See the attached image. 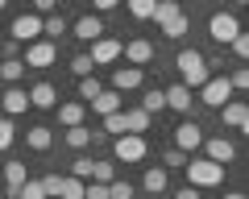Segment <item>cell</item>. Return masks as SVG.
<instances>
[{
    "mask_svg": "<svg viewBox=\"0 0 249 199\" xmlns=\"http://www.w3.org/2000/svg\"><path fill=\"white\" fill-rule=\"evenodd\" d=\"M21 75H25V63H21V58H4V63H0V79L9 83V87H17Z\"/></svg>",
    "mask_w": 249,
    "mask_h": 199,
    "instance_id": "obj_24",
    "label": "cell"
},
{
    "mask_svg": "<svg viewBox=\"0 0 249 199\" xmlns=\"http://www.w3.org/2000/svg\"><path fill=\"white\" fill-rule=\"evenodd\" d=\"M29 108H58L54 83H34V87H29Z\"/></svg>",
    "mask_w": 249,
    "mask_h": 199,
    "instance_id": "obj_15",
    "label": "cell"
},
{
    "mask_svg": "<svg viewBox=\"0 0 249 199\" xmlns=\"http://www.w3.org/2000/svg\"><path fill=\"white\" fill-rule=\"evenodd\" d=\"M21 63H25V71H29V66H54V63H58V46L46 42V37H37V42L25 46V58H21Z\"/></svg>",
    "mask_w": 249,
    "mask_h": 199,
    "instance_id": "obj_5",
    "label": "cell"
},
{
    "mask_svg": "<svg viewBox=\"0 0 249 199\" xmlns=\"http://www.w3.org/2000/svg\"><path fill=\"white\" fill-rule=\"evenodd\" d=\"M100 133H91L88 125H79V129H67V145H75V149H88L91 141H96Z\"/></svg>",
    "mask_w": 249,
    "mask_h": 199,
    "instance_id": "obj_28",
    "label": "cell"
},
{
    "mask_svg": "<svg viewBox=\"0 0 249 199\" xmlns=\"http://www.w3.org/2000/svg\"><path fill=\"white\" fill-rule=\"evenodd\" d=\"M54 13V0H37V17H50Z\"/></svg>",
    "mask_w": 249,
    "mask_h": 199,
    "instance_id": "obj_44",
    "label": "cell"
},
{
    "mask_svg": "<svg viewBox=\"0 0 249 199\" xmlns=\"http://www.w3.org/2000/svg\"><path fill=\"white\" fill-rule=\"evenodd\" d=\"M104 133L124 137V108H121V112H112V116H104Z\"/></svg>",
    "mask_w": 249,
    "mask_h": 199,
    "instance_id": "obj_37",
    "label": "cell"
},
{
    "mask_svg": "<svg viewBox=\"0 0 249 199\" xmlns=\"http://www.w3.org/2000/svg\"><path fill=\"white\" fill-rule=\"evenodd\" d=\"M71 33L79 37V42H100V37H104V21L88 13V17H79V21H75V29H71Z\"/></svg>",
    "mask_w": 249,
    "mask_h": 199,
    "instance_id": "obj_14",
    "label": "cell"
},
{
    "mask_svg": "<svg viewBox=\"0 0 249 199\" xmlns=\"http://www.w3.org/2000/svg\"><path fill=\"white\" fill-rule=\"evenodd\" d=\"M104 91V83L96 79V75H88V79H79V104H91V100Z\"/></svg>",
    "mask_w": 249,
    "mask_h": 199,
    "instance_id": "obj_29",
    "label": "cell"
},
{
    "mask_svg": "<svg viewBox=\"0 0 249 199\" xmlns=\"http://www.w3.org/2000/svg\"><path fill=\"white\" fill-rule=\"evenodd\" d=\"M224 199H245V195H241V191H229V195H224Z\"/></svg>",
    "mask_w": 249,
    "mask_h": 199,
    "instance_id": "obj_46",
    "label": "cell"
},
{
    "mask_svg": "<svg viewBox=\"0 0 249 199\" xmlns=\"http://www.w3.org/2000/svg\"><path fill=\"white\" fill-rule=\"evenodd\" d=\"M175 63H178V75H183V87H187V91H191V87L199 91L208 79H212V71H208V58L199 54V50H178Z\"/></svg>",
    "mask_w": 249,
    "mask_h": 199,
    "instance_id": "obj_1",
    "label": "cell"
},
{
    "mask_svg": "<svg viewBox=\"0 0 249 199\" xmlns=\"http://www.w3.org/2000/svg\"><path fill=\"white\" fill-rule=\"evenodd\" d=\"M229 87H232V91H245V87H249V71H245V66H237V71L229 75Z\"/></svg>",
    "mask_w": 249,
    "mask_h": 199,
    "instance_id": "obj_39",
    "label": "cell"
},
{
    "mask_svg": "<svg viewBox=\"0 0 249 199\" xmlns=\"http://www.w3.org/2000/svg\"><path fill=\"white\" fill-rule=\"evenodd\" d=\"M162 108H166V91L150 87V91H145V100H142V112H145V116H154V112H162Z\"/></svg>",
    "mask_w": 249,
    "mask_h": 199,
    "instance_id": "obj_27",
    "label": "cell"
},
{
    "mask_svg": "<svg viewBox=\"0 0 249 199\" xmlns=\"http://www.w3.org/2000/svg\"><path fill=\"white\" fill-rule=\"evenodd\" d=\"M142 83H145V71H137V66H116V71H112V91H116V96L142 87Z\"/></svg>",
    "mask_w": 249,
    "mask_h": 199,
    "instance_id": "obj_12",
    "label": "cell"
},
{
    "mask_svg": "<svg viewBox=\"0 0 249 199\" xmlns=\"http://www.w3.org/2000/svg\"><path fill=\"white\" fill-rule=\"evenodd\" d=\"M71 71L79 75V79H88V75L96 71V66H91V58H88V54H75V58H71Z\"/></svg>",
    "mask_w": 249,
    "mask_h": 199,
    "instance_id": "obj_38",
    "label": "cell"
},
{
    "mask_svg": "<svg viewBox=\"0 0 249 199\" xmlns=\"http://www.w3.org/2000/svg\"><path fill=\"white\" fill-rule=\"evenodd\" d=\"M0 104H4L9 116H21V112L29 108V91H25V87H9L4 96H0Z\"/></svg>",
    "mask_w": 249,
    "mask_h": 199,
    "instance_id": "obj_17",
    "label": "cell"
},
{
    "mask_svg": "<svg viewBox=\"0 0 249 199\" xmlns=\"http://www.w3.org/2000/svg\"><path fill=\"white\" fill-rule=\"evenodd\" d=\"M191 104H196V100H191V91H187L183 83H175V87L166 91V108H175V112H183V116H191Z\"/></svg>",
    "mask_w": 249,
    "mask_h": 199,
    "instance_id": "obj_19",
    "label": "cell"
},
{
    "mask_svg": "<svg viewBox=\"0 0 249 199\" xmlns=\"http://www.w3.org/2000/svg\"><path fill=\"white\" fill-rule=\"evenodd\" d=\"M17 199H46V191H42V179H25V187L17 191Z\"/></svg>",
    "mask_w": 249,
    "mask_h": 199,
    "instance_id": "obj_35",
    "label": "cell"
},
{
    "mask_svg": "<svg viewBox=\"0 0 249 199\" xmlns=\"http://www.w3.org/2000/svg\"><path fill=\"white\" fill-rule=\"evenodd\" d=\"M58 125H67V129H79L83 125V104L79 100H67V104H58Z\"/></svg>",
    "mask_w": 249,
    "mask_h": 199,
    "instance_id": "obj_20",
    "label": "cell"
},
{
    "mask_svg": "<svg viewBox=\"0 0 249 199\" xmlns=\"http://www.w3.org/2000/svg\"><path fill=\"white\" fill-rule=\"evenodd\" d=\"M229 46H232V54H237V58H245V54H249V37H245V33H237Z\"/></svg>",
    "mask_w": 249,
    "mask_h": 199,
    "instance_id": "obj_42",
    "label": "cell"
},
{
    "mask_svg": "<svg viewBox=\"0 0 249 199\" xmlns=\"http://www.w3.org/2000/svg\"><path fill=\"white\" fill-rule=\"evenodd\" d=\"M13 137H17V129H13V120H0V154L13 145Z\"/></svg>",
    "mask_w": 249,
    "mask_h": 199,
    "instance_id": "obj_40",
    "label": "cell"
},
{
    "mask_svg": "<svg viewBox=\"0 0 249 199\" xmlns=\"http://www.w3.org/2000/svg\"><path fill=\"white\" fill-rule=\"evenodd\" d=\"M187 187H196V191H204V187H220L224 182V166H216V162H208V158H187Z\"/></svg>",
    "mask_w": 249,
    "mask_h": 199,
    "instance_id": "obj_2",
    "label": "cell"
},
{
    "mask_svg": "<svg viewBox=\"0 0 249 199\" xmlns=\"http://www.w3.org/2000/svg\"><path fill=\"white\" fill-rule=\"evenodd\" d=\"M91 66H108V63H116L121 58V42L116 37H100V42H91Z\"/></svg>",
    "mask_w": 249,
    "mask_h": 199,
    "instance_id": "obj_11",
    "label": "cell"
},
{
    "mask_svg": "<svg viewBox=\"0 0 249 199\" xmlns=\"http://www.w3.org/2000/svg\"><path fill=\"white\" fill-rule=\"evenodd\" d=\"M0 166H4V162H0Z\"/></svg>",
    "mask_w": 249,
    "mask_h": 199,
    "instance_id": "obj_47",
    "label": "cell"
},
{
    "mask_svg": "<svg viewBox=\"0 0 249 199\" xmlns=\"http://www.w3.org/2000/svg\"><path fill=\"white\" fill-rule=\"evenodd\" d=\"M204 145V129L196 125V120H183V125L175 129V149L178 154H191V149H199Z\"/></svg>",
    "mask_w": 249,
    "mask_h": 199,
    "instance_id": "obj_7",
    "label": "cell"
},
{
    "mask_svg": "<svg viewBox=\"0 0 249 199\" xmlns=\"http://www.w3.org/2000/svg\"><path fill=\"white\" fill-rule=\"evenodd\" d=\"M0 46H4V42H0Z\"/></svg>",
    "mask_w": 249,
    "mask_h": 199,
    "instance_id": "obj_48",
    "label": "cell"
},
{
    "mask_svg": "<svg viewBox=\"0 0 249 199\" xmlns=\"http://www.w3.org/2000/svg\"><path fill=\"white\" fill-rule=\"evenodd\" d=\"M17 42H37L42 37V17L37 13H21V17H13V29H9Z\"/></svg>",
    "mask_w": 249,
    "mask_h": 199,
    "instance_id": "obj_8",
    "label": "cell"
},
{
    "mask_svg": "<svg viewBox=\"0 0 249 199\" xmlns=\"http://www.w3.org/2000/svg\"><path fill=\"white\" fill-rule=\"evenodd\" d=\"M108 199H133V182L112 179V182H108Z\"/></svg>",
    "mask_w": 249,
    "mask_h": 199,
    "instance_id": "obj_33",
    "label": "cell"
},
{
    "mask_svg": "<svg viewBox=\"0 0 249 199\" xmlns=\"http://www.w3.org/2000/svg\"><path fill=\"white\" fill-rule=\"evenodd\" d=\"M166 166H187V154H178V149H166V158H162Z\"/></svg>",
    "mask_w": 249,
    "mask_h": 199,
    "instance_id": "obj_43",
    "label": "cell"
},
{
    "mask_svg": "<svg viewBox=\"0 0 249 199\" xmlns=\"http://www.w3.org/2000/svg\"><path fill=\"white\" fill-rule=\"evenodd\" d=\"M91 166H96V158H75V162H71V179L88 182L91 179Z\"/></svg>",
    "mask_w": 249,
    "mask_h": 199,
    "instance_id": "obj_32",
    "label": "cell"
},
{
    "mask_svg": "<svg viewBox=\"0 0 249 199\" xmlns=\"http://www.w3.org/2000/svg\"><path fill=\"white\" fill-rule=\"evenodd\" d=\"M121 104H124V96H116L112 87H104L96 100H91V112H100V116H112V112H121Z\"/></svg>",
    "mask_w": 249,
    "mask_h": 199,
    "instance_id": "obj_16",
    "label": "cell"
},
{
    "mask_svg": "<svg viewBox=\"0 0 249 199\" xmlns=\"http://www.w3.org/2000/svg\"><path fill=\"white\" fill-rule=\"evenodd\" d=\"M208 33H212V42H232V37L241 33L237 25V13H212V21H208Z\"/></svg>",
    "mask_w": 249,
    "mask_h": 199,
    "instance_id": "obj_6",
    "label": "cell"
},
{
    "mask_svg": "<svg viewBox=\"0 0 249 199\" xmlns=\"http://www.w3.org/2000/svg\"><path fill=\"white\" fill-rule=\"evenodd\" d=\"M204 149H208V162H216V166H229L237 158V145L229 137H204Z\"/></svg>",
    "mask_w": 249,
    "mask_h": 199,
    "instance_id": "obj_9",
    "label": "cell"
},
{
    "mask_svg": "<svg viewBox=\"0 0 249 199\" xmlns=\"http://www.w3.org/2000/svg\"><path fill=\"white\" fill-rule=\"evenodd\" d=\"M112 154H116V162L133 166V162H142V158L150 154V145H145V137H133V133H124V137H116V141H112Z\"/></svg>",
    "mask_w": 249,
    "mask_h": 199,
    "instance_id": "obj_3",
    "label": "cell"
},
{
    "mask_svg": "<svg viewBox=\"0 0 249 199\" xmlns=\"http://www.w3.org/2000/svg\"><path fill=\"white\" fill-rule=\"evenodd\" d=\"M25 141H29V149H50V145H54V133H50L46 125H34V129L25 133Z\"/></svg>",
    "mask_w": 249,
    "mask_h": 199,
    "instance_id": "obj_25",
    "label": "cell"
},
{
    "mask_svg": "<svg viewBox=\"0 0 249 199\" xmlns=\"http://www.w3.org/2000/svg\"><path fill=\"white\" fill-rule=\"evenodd\" d=\"M62 33H67V21H62L58 13L42 17V37H46V42H54V46H58V37H62Z\"/></svg>",
    "mask_w": 249,
    "mask_h": 199,
    "instance_id": "obj_22",
    "label": "cell"
},
{
    "mask_svg": "<svg viewBox=\"0 0 249 199\" xmlns=\"http://www.w3.org/2000/svg\"><path fill=\"white\" fill-rule=\"evenodd\" d=\"M83 199H108V187H100V182H83Z\"/></svg>",
    "mask_w": 249,
    "mask_h": 199,
    "instance_id": "obj_41",
    "label": "cell"
},
{
    "mask_svg": "<svg viewBox=\"0 0 249 199\" xmlns=\"http://www.w3.org/2000/svg\"><path fill=\"white\" fill-rule=\"evenodd\" d=\"M54 199H83V182L79 179H58V195Z\"/></svg>",
    "mask_w": 249,
    "mask_h": 199,
    "instance_id": "obj_30",
    "label": "cell"
},
{
    "mask_svg": "<svg viewBox=\"0 0 249 199\" xmlns=\"http://www.w3.org/2000/svg\"><path fill=\"white\" fill-rule=\"evenodd\" d=\"M150 120H154V116H145L142 108H124V133H133V137H145Z\"/></svg>",
    "mask_w": 249,
    "mask_h": 199,
    "instance_id": "obj_21",
    "label": "cell"
},
{
    "mask_svg": "<svg viewBox=\"0 0 249 199\" xmlns=\"http://www.w3.org/2000/svg\"><path fill=\"white\" fill-rule=\"evenodd\" d=\"M229 100H232V87H229L224 75H212V79L199 87V104H208V108H224Z\"/></svg>",
    "mask_w": 249,
    "mask_h": 199,
    "instance_id": "obj_4",
    "label": "cell"
},
{
    "mask_svg": "<svg viewBox=\"0 0 249 199\" xmlns=\"http://www.w3.org/2000/svg\"><path fill=\"white\" fill-rule=\"evenodd\" d=\"M175 17H183V9H178L175 0H162V4H154V21H158V29H162V25H170Z\"/></svg>",
    "mask_w": 249,
    "mask_h": 199,
    "instance_id": "obj_26",
    "label": "cell"
},
{
    "mask_svg": "<svg viewBox=\"0 0 249 199\" xmlns=\"http://www.w3.org/2000/svg\"><path fill=\"white\" fill-rule=\"evenodd\" d=\"M175 199H204V195H199V191H196V187H183V191H178V195H175Z\"/></svg>",
    "mask_w": 249,
    "mask_h": 199,
    "instance_id": "obj_45",
    "label": "cell"
},
{
    "mask_svg": "<svg viewBox=\"0 0 249 199\" xmlns=\"http://www.w3.org/2000/svg\"><path fill=\"white\" fill-rule=\"evenodd\" d=\"M112 179H116V166H112V162H96V166H91V182H100V187H108Z\"/></svg>",
    "mask_w": 249,
    "mask_h": 199,
    "instance_id": "obj_31",
    "label": "cell"
},
{
    "mask_svg": "<svg viewBox=\"0 0 249 199\" xmlns=\"http://www.w3.org/2000/svg\"><path fill=\"white\" fill-rule=\"evenodd\" d=\"M220 120L229 129H237V133H245V129H249V108L241 104V100H229V104L220 108Z\"/></svg>",
    "mask_w": 249,
    "mask_h": 199,
    "instance_id": "obj_13",
    "label": "cell"
},
{
    "mask_svg": "<svg viewBox=\"0 0 249 199\" xmlns=\"http://www.w3.org/2000/svg\"><path fill=\"white\" fill-rule=\"evenodd\" d=\"M187 29H191V17H187V13H183V17H175V21H170V25H162V33H166V37H183Z\"/></svg>",
    "mask_w": 249,
    "mask_h": 199,
    "instance_id": "obj_34",
    "label": "cell"
},
{
    "mask_svg": "<svg viewBox=\"0 0 249 199\" xmlns=\"http://www.w3.org/2000/svg\"><path fill=\"white\" fill-rule=\"evenodd\" d=\"M0 170H4V182H9V199H17V191L25 187V179H29V174H25V162H4Z\"/></svg>",
    "mask_w": 249,
    "mask_h": 199,
    "instance_id": "obj_18",
    "label": "cell"
},
{
    "mask_svg": "<svg viewBox=\"0 0 249 199\" xmlns=\"http://www.w3.org/2000/svg\"><path fill=\"white\" fill-rule=\"evenodd\" d=\"M121 54L129 58V66H137V71H142L145 63H154V46L145 42V37H133V42H124V46H121Z\"/></svg>",
    "mask_w": 249,
    "mask_h": 199,
    "instance_id": "obj_10",
    "label": "cell"
},
{
    "mask_svg": "<svg viewBox=\"0 0 249 199\" xmlns=\"http://www.w3.org/2000/svg\"><path fill=\"white\" fill-rule=\"evenodd\" d=\"M166 170H162V166H150V170H145V179H142V187L150 191V195H162V191H166Z\"/></svg>",
    "mask_w": 249,
    "mask_h": 199,
    "instance_id": "obj_23",
    "label": "cell"
},
{
    "mask_svg": "<svg viewBox=\"0 0 249 199\" xmlns=\"http://www.w3.org/2000/svg\"><path fill=\"white\" fill-rule=\"evenodd\" d=\"M129 13H133L137 21H150L154 17V0H129Z\"/></svg>",
    "mask_w": 249,
    "mask_h": 199,
    "instance_id": "obj_36",
    "label": "cell"
}]
</instances>
